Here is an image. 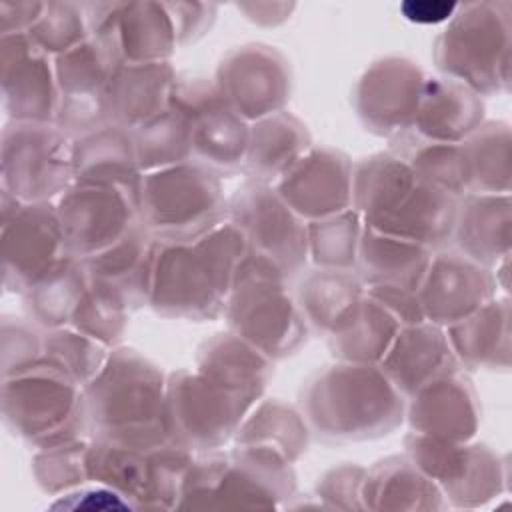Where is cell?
I'll list each match as a JSON object with an SVG mask.
<instances>
[{
	"label": "cell",
	"instance_id": "obj_1",
	"mask_svg": "<svg viewBox=\"0 0 512 512\" xmlns=\"http://www.w3.org/2000/svg\"><path fill=\"white\" fill-rule=\"evenodd\" d=\"M352 208L368 228L436 252L452 240L458 198L422 180L388 150L354 164Z\"/></svg>",
	"mask_w": 512,
	"mask_h": 512
},
{
	"label": "cell",
	"instance_id": "obj_2",
	"mask_svg": "<svg viewBox=\"0 0 512 512\" xmlns=\"http://www.w3.org/2000/svg\"><path fill=\"white\" fill-rule=\"evenodd\" d=\"M246 254L248 242L230 220L192 242H156L148 306L166 318H218Z\"/></svg>",
	"mask_w": 512,
	"mask_h": 512
},
{
	"label": "cell",
	"instance_id": "obj_3",
	"mask_svg": "<svg viewBox=\"0 0 512 512\" xmlns=\"http://www.w3.org/2000/svg\"><path fill=\"white\" fill-rule=\"evenodd\" d=\"M298 408L320 442L348 444L392 434L404 422L406 398L378 364L338 360L306 380Z\"/></svg>",
	"mask_w": 512,
	"mask_h": 512
},
{
	"label": "cell",
	"instance_id": "obj_4",
	"mask_svg": "<svg viewBox=\"0 0 512 512\" xmlns=\"http://www.w3.org/2000/svg\"><path fill=\"white\" fill-rule=\"evenodd\" d=\"M166 380L160 366L138 350L112 348L100 372L82 388L90 438L136 448L172 442Z\"/></svg>",
	"mask_w": 512,
	"mask_h": 512
},
{
	"label": "cell",
	"instance_id": "obj_5",
	"mask_svg": "<svg viewBox=\"0 0 512 512\" xmlns=\"http://www.w3.org/2000/svg\"><path fill=\"white\" fill-rule=\"evenodd\" d=\"M296 492L292 464L262 446L196 452L178 508H280Z\"/></svg>",
	"mask_w": 512,
	"mask_h": 512
},
{
	"label": "cell",
	"instance_id": "obj_6",
	"mask_svg": "<svg viewBox=\"0 0 512 512\" xmlns=\"http://www.w3.org/2000/svg\"><path fill=\"white\" fill-rule=\"evenodd\" d=\"M286 280L278 266L248 250L224 308L228 330L272 362L292 356L310 332Z\"/></svg>",
	"mask_w": 512,
	"mask_h": 512
},
{
	"label": "cell",
	"instance_id": "obj_7",
	"mask_svg": "<svg viewBox=\"0 0 512 512\" xmlns=\"http://www.w3.org/2000/svg\"><path fill=\"white\" fill-rule=\"evenodd\" d=\"M510 4H460L436 36V68L478 96H494L510 84Z\"/></svg>",
	"mask_w": 512,
	"mask_h": 512
},
{
	"label": "cell",
	"instance_id": "obj_8",
	"mask_svg": "<svg viewBox=\"0 0 512 512\" xmlns=\"http://www.w3.org/2000/svg\"><path fill=\"white\" fill-rule=\"evenodd\" d=\"M138 218L156 242H192L228 220V198L220 176L190 160L142 176Z\"/></svg>",
	"mask_w": 512,
	"mask_h": 512
},
{
	"label": "cell",
	"instance_id": "obj_9",
	"mask_svg": "<svg viewBox=\"0 0 512 512\" xmlns=\"http://www.w3.org/2000/svg\"><path fill=\"white\" fill-rule=\"evenodd\" d=\"M0 404L4 426L34 450L90 436L82 386L46 364L2 378Z\"/></svg>",
	"mask_w": 512,
	"mask_h": 512
},
{
	"label": "cell",
	"instance_id": "obj_10",
	"mask_svg": "<svg viewBox=\"0 0 512 512\" xmlns=\"http://www.w3.org/2000/svg\"><path fill=\"white\" fill-rule=\"evenodd\" d=\"M196 452L166 442L156 448H136L90 438L86 452L88 478L122 494L134 508L172 510L182 498V484Z\"/></svg>",
	"mask_w": 512,
	"mask_h": 512
},
{
	"label": "cell",
	"instance_id": "obj_11",
	"mask_svg": "<svg viewBox=\"0 0 512 512\" xmlns=\"http://www.w3.org/2000/svg\"><path fill=\"white\" fill-rule=\"evenodd\" d=\"M72 152L74 136L58 124L8 120L0 144L2 192L26 204L56 202L74 182Z\"/></svg>",
	"mask_w": 512,
	"mask_h": 512
},
{
	"label": "cell",
	"instance_id": "obj_12",
	"mask_svg": "<svg viewBox=\"0 0 512 512\" xmlns=\"http://www.w3.org/2000/svg\"><path fill=\"white\" fill-rule=\"evenodd\" d=\"M254 406L196 368L168 374V428L172 440L192 452L216 450L228 444Z\"/></svg>",
	"mask_w": 512,
	"mask_h": 512
},
{
	"label": "cell",
	"instance_id": "obj_13",
	"mask_svg": "<svg viewBox=\"0 0 512 512\" xmlns=\"http://www.w3.org/2000/svg\"><path fill=\"white\" fill-rule=\"evenodd\" d=\"M122 64L124 62L116 38L108 26V18L84 44L56 56V124L74 138L106 126V92L114 72Z\"/></svg>",
	"mask_w": 512,
	"mask_h": 512
},
{
	"label": "cell",
	"instance_id": "obj_14",
	"mask_svg": "<svg viewBox=\"0 0 512 512\" xmlns=\"http://www.w3.org/2000/svg\"><path fill=\"white\" fill-rule=\"evenodd\" d=\"M404 448L406 456L442 490L448 506L478 508L506 488V464L484 444L410 432Z\"/></svg>",
	"mask_w": 512,
	"mask_h": 512
},
{
	"label": "cell",
	"instance_id": "obj_15",
	"mask_svg": "<svg viewBox=\"0 0 512 512\" xmlns=\"http://www.w3.org/2000/svg\"><path fill=\"white\" fill-rule=\"evenodd\" d=\"M2 284L6 292L24 294L66 252L56 202L26 204L2 192L0 200Z\"/></svg>",
	"mask_w": 512,
	"mask_h": 512
},
{
	"label": "cell",
	"instance_id": "obj_16",
	"mask_svg": "<svg viewBox=\"0 0 512 512\" xmlns=\"http://www.w3.org/2000/svg\"><path fill=\"white\" fill-rule=\"evenodd\" d=\"M170 106L186 118L194 162L218 176L242 172L250 124L234 112L212 80L178 78Z\"/></svg>",
	"mask_w": 512,
	"mask_h": 512
},
{
	"label": "cell",
	"instance_id": "obj_17",
	"mask_svg": "<svg viewBox=\"0 0 512 512\" xmlns=\"http://www.w3.org/2000/svg\"><path fill=\"white\" fill-rule=\"evenodd\" d=\"M228 220L244 234L248 250L278 266L290 280L308 262L306 222L272 184L246 180L228 198Z\"/></svg>",
	"mask_w": 512,
	"mask_h": 512
},
{
	"label": "cell",
	"instance_id": "obj_18",
	"mask_svg": "<svg viewBox=\"0 0 512 512\" xmlns=\"http://www.w3.org/2000/svg\"><path fill=\"white\" fill-rule=\"evenodd\" d=\"M56 212L66 252L78 260L108 250L140 224L138 200L112 186L72 184L56 200Z\"/></svg>",
	"mask_w": 512,
	"mask_h": 512
},
{
	"label": "cell",
	"instance_id": "obj_19",
	"mask_svg": "<svg viewBox=\"0 0 512 512\" xmlns=\"http://www.w3.org/2000/svg\"><path fill=\"white\" fill-rule=\"evenodd\" d=\"M224 100L248 124L284 110L292 94V70L274 46L244 44L218 64L214 80Z\"/></svg>",
	"mask_w": 512,
	"mask_h": 512
},
{
	"label": "cell",
	"instance_id": "obj_20",
	"mask_svg": "<svg viewBox=\"0 0 512 512\" xmlns=\"http://www.w3.org/2000/svg\"><path fill=\"white\" fill-rule=\"evenodd\" d=\"M424 84L426 74L416 62L404 56L380 58L358 78L354 110L368 132L394 140L412 128Z\"/></svg>",
	"mask_w": 512,
	"mask_h": 512
},
{
	"label": "cell",
	"instance_id": "obj_21",
	"mask_svg": "<svg viewBox=\"0 0 512 512\" xmlns=\"http://www.w3.org/2000/svg\"><path fill=\"white\" fill-rule=\"evenodd\" d=\"M0 88L10 120L56 124L54 56L38 48L28 34L0 36Z\"/></svg>",
	"mask_w": 512,
	"mask_h": 512
},
{
	"label": "cell",
	"instance_id": "obj_22",
	"mask_svg": "<svg viewBox=\"0 0 512 512\" xmlns=\"http://www.w3.org/2000/svg\"><path fill=\"white\" fill-rule=\"evenodd\" d=\"M352 168L342 150L312 144L272 186L304 222H314L352 208Z\"/></svg>",
	"mask_w": 512,
	"mask_h": 512
},
{
	"label": "cell",
	"instance_id": "obj_23",
	"mask_svg": "<svg viewBox=\"0 0 512 512\" xmlns=\"http://www.w3.org/2000/svg\"><path fill=\"white\" fill-rule=\"evenodd\" d=\"M498 280L490 268L458 250H436L418 286L424 320L448 328L496 298Z\"/></svg>",
	"mask_w": 512,
	"mask_h": 512
},
{
	"label": "cell",
	"instance_id": "obj_24",
	"mask_svg": "<svg viewBox=\"0 0 512 512\" xmlns=\"http://www.w3.org/2000/svg\"><path fill=\"white\" fill-rule=\"evenodd\" d=\"M404 420L414 434L470 442L480 424V402L464 368L438 374L406 398Z\"/></svg>",
	"mask_w": 512,
	"mask_h": 512
},
{
	"label": "cell",
	"instance_id": "obj_25",
	"mask_svg": "<svg viewBox=\"0 0 512 512\" xmlns=\"http://www.w3.org/2000/svg\"><path fill=\"white\" fill-rule=\"evenodd\" d=\"M72 184L112 186L138 200L142 168L136 156L132 130L106 124L74 138Z\"/></svg>",
	"mask_w": 512,
	"mask_h": 512
},
{
	"label": "cell",
	"instance_id": "obj_26",
	"mask_svg": "<svg viewBox=\"0 0 512 512\" xmlns=\"http://www.w3.org/2000/svg\"><path fill=\"white\" fill-rule=\"evenodd\" d=\"M178 76L170 62L122 64L106 92L108 124L136 130L170 108Z\"/></svg>",
	"mask_w": 512,
	"mask_h": 512
},
{
	"label": "cell",
	"instance_id": "obj_27",
	"mask_svg": "<svg viewBox=\"0 0 512 512\" xmlns=\"http://www.w3.org/2000/svg\"><path fill=\"white\" fill-rule=\"evenodd\" d=\"M396 390L410 398L438 374L460 366L448 344L446 330L428 320L404 324L378 364Z\"/></svg>",
	"mask_w": 512,
	"mask_h": 512
},
{
	"label": "cell",
	"instance_id": "obj_28",
	"mask_svg": "<svg viewBox=\"0 0 512 512\" xmlns=\"http://www.w3.org/2000/svg\"><path fill=\"white\" fill-rule=\"evenodd\" d=\"M454 250L480 266L494 268L510 254V194H466L458 200Z\"/></svg>",
	"mask_w": 512,
	"mask_h": 512
},
{
	"label": "cell",
	"instance_id": "obj_29",
	"mask_svg": "<svg viewBox=\"0 0 512 512\" xmlns=\"http://www.w3.org/2000/svg\"><path fill=\"white\" fill-rule=\"evenodd\" d=\"M366 288L354 270L314 268L296 288V304L310 332L336 336L356 318Z\"/></svg>",
	"mask_w": 512,
	"mask_h": 512
},
{
	"label": "cell",
	"instance_id": "obj_30",
	"mask_svg": "<svg viewBox=\"0 0 512 512\" xmlns=\"http://www.w3.org/2000/svg\"><path fill=\"white\" fill-rule=\"evenodd\" d=\"M482 122L484 104L478 94L446 76L426 78L422 100L408 132L430 142L462 144Z\"/></svg>",
	"mask_w": 512,
	"mask_h": 512
},
{
	"label": "cell",
	"instance_id": "obj_31",
	"mask_svg": "<svg viewBox=\"0 0 512 512\" xmlns=\"http://www.w3.org/2000/svg\"><path fill=\"white\" fill-rule=\"evenodd\" d=\"M156 240L138 224L108 250L82 260L88 276L110 288L128 308L148 306Z\"/></svg>",
	"mask_w": 512,
	"mask_h": 512
},
{
	"label": "cell",
	"instance_id": "obj_32",
	"mask_svg": "<svg viewBox=\"0 0 512 512\" xmlns=\"http://www.w3.org/2000/svg\"><path fill=\"white\" fill-rule=\"evenodd\" d=\"M108 26L124 64L170 62L178 46L166 2H112Z\"/></svg>",
	"mask_w": 512,
	"mask_h": 512
},
{
	"label": "cell",
	"instance_id": "obj_33",
	"mask_svg": "<svg viewBox=\"0 0 512 512\" xmlns=\"http://www.w3.org/2000/svg\"><path fill=\"white\" fill-rule=\"evenodd\" d=\"M362 508L372 512H428L448 508L442 490L404 454L366 468Z\"/></svg>",
	"mask_w": 512,
	"mask_h": 512
},
{
	"label": "cell",
	"instance_id": "obj_34",
	"mask_svg": "<svg viewBox=\"0 0 512 512\" xmlns=\"http://www.w3.org/2000/svg\"><path fill=\"white\" fill-rule=\"evenodd\" d=\"M444 330L460 368L508 370L510 306L506 298H492L474 314Z\"/></svg>",
	"mask_w": 512,
	"mask_h": 512
},
{
	"label": "cell",
	"instance_id": "obj_35",
	"mask_svg": "<svg viewBox=\"0 0 512 512\" xmlns=\"http://www.w3.org/2000/svg\"><path fill=\"white\" fill-rule=\"evenodd\" d=\"M196 370L258 404L272 378V360L228 330L198 346Z\"/></svg>",
	"mask_w": 512,
	"mask_h": 512
},
{
	"label": "cell",
	"instance_id": "obj_36",
	"mask_svg": "<svg viewBox=\"0 0 512 512\" xmlns=\"http://www.w3.org/2000/svg\"><path fill=\"white\" fill-rule=\"evenodd\" d=\"M312 146L306 124L280 110L250 124L242 172L248 180L274 184Z\"/></svg>",
	"mask_w": 512,
	"mask_h": 512
},
{
	"label": "cell",
	"instance_id": "obj_37",
	"mask_svg": "<svg viewBox=\"0 0 512 512\" xmlns=\"http://www.w3.org/2000/svg\"><path fill=\"white\" fill-rule=\"evenodd\" d=\"M432 250L400 240L388 234H380L364 224L354 272L366 286H402L418 290Z\"/></svg>",
	"mask_w": 512,
	"mask_h": 512
},
{
	"label": "cell",
	"instance_id": "obj_38",
	"mask_svg": "<svg viewBox=\"0 0 512 512\" xmlns=\"http://www.w3.org/2000/svg\"><path fill=\"white\" fill-rule=\"evenodd\" d=\"M88 284L90 276L84 262L64 256L22 294L26 318L44 330L70 326Z\"/></svg>",
	"mask_w": 512,
	"mask_h": 512
},
{
	"label": "cell",
	"instance_id": "obj_39",
	"mask_svg": "<svg viewBox=\"0 0 512 512\" xmlns=\"http://www.w3.org/2000/svg\"><path fill=\"white\" fill-rule=\"evenodd\" d=\"M310 436L300 408L278 398H268L260 400L246 414L232 440L234 446L270 448L294 464L308 450Z\"/></svg>",
	"mask_w": 512,
	"mask_h": 512
},
{
	"label": "cell",
	"instance_id": "obj_40",
	"mask_svg": "<svg viewBox=\"0 0 512 512\" xmlns=\"http://www.w3.org/2000/svg\"><path fill=\"white\" fill-rule=\"evenodd\" d=\"M390 150L432 186L448 192L454 198L470 194V168L462 144L430 142L404 132L390 140Z\"/></svg>",
	"mask_w": 512,
	"mask_h": 512
},
{
	"label": "cell",
	"instance_id": "obj_41",
	"mask_svg": "<svg viewBox=\"0 0 512 512\" xmlns=\"http://www.w3.org/2000/svg\"><path fill=\"white\" fill-rule=\"evenodd\" d=\"M112 2H46L28 38L50 56L84 44L108 18Z\"/></svg>",
	"mask_w": 512,
	"mask_h": 512
},
{
	"label": "cell",
	"instance_id": "obj_42",
	"mask_svg": "<svg viewBox=\"0 0 512 512\" xmlns=\"http://www.w3.org/2000/svg\"><path fill=\"white\" fill-rule=\"evenodd\" d=\"M402 324L380 302L364 294L352 324L328 338V348L336 360L358 364H380L392 346Z\"/></svg>",
	"mask_w": 512,
	"mask_h": 512
},
{
	"label": "cell",
	"instance_id": "obj_43",
	"mask_svg": "<svg viewBox=\"0 0 512 512\" xmlns=\"http://www.w3.org/2000/svg\"><path fill=\"white\" fill-rule=\"evenodd\" d=\"M470 168V194H510V128L482 122L464 142Z\"/></svg>",
	"mask_w": 512,
	"mask_h": 512
},
{
	"label": "cell",
	"instance_id": "obj_44",
	"mask_svg": "<svg viewBox=\"0 0 512 512\" xmlns=\"http://www.w3.org/2000/svg\"><path fill=\"white\" fill-rule=\"evenodd\" d=\"M136 156L142 172L184 164L192 160V146L186 118L174 106L132 130Z\"/></svg>",
	"mask_w": 512,
	"mask_h": 512
},
{
	"label": "cell",
	"instance_id": "obj_45",
	"mask_svg": "<svg viewBox=\"0 0 512 512\" xmlns=\"http://www.w3.org/2000/svg\"><path fill=\"white\" fill-rule=\"evenodd\" d=\"M362 230V216L354 208L306 222L308 260H312L316 268L354 270Z\"/></svg>",
	"mask_w": 512,
	"mask_h": 512
},
{
	"label": "cell",
	"instance_id": "obj_46",
	"mask_svg": "<svg viewBox=\"0 0 512 512\" xmlns=\"http://www.w3.org/2000/svg\"><path fill=\"white\" fill-rule=\"evenodd\" d=\"M108 354L110 348L98 340L82 334L72 326H64L44 332L40 364L66 374L84 388L100 372Z\"/></svg>",
	"mask_w": 512,
	"mask_h": 512
},
{
	"label": "cell",
	"instance_id": "obj_47",
	"mask_svg": "<svg viewBox=\"0 0 512 512\" xmlns=\"http://www.w3.org/2000/svg\"><path fill=\"white\" fill-rule=\"evenodd\" d=\"M128 314L130 308L110 288L90 278L70 326L112 350L126 332Z\"/></svg>",
	"mask_w": 512,
	"mask_h": 512
},
{
	"label": "cell",
	"instance_id": "obj_48",
	"mask_svg": "<svg viewBox=\"0 0 512 512\" xmlns=\"http://www.w3.org/2000/svg\"><path fill=\"white\" fill-rule=\"evenodd\" d=\"M90 436L36 450L32 456V478L48 496H60L90 482L86 468Z\"/></svg>",
	"mask_w": 512,
	"mask_h": 512
},
{
	"label": "cell",
	"instance_id": "obj_49",
	"mask_svg": "<svg viewBox=\"0 0 512 512\" xmlns=\"http://www.w3.org/2000/svg\"><path fill=\"white\" fill-rule=\"evenodd\" d=\"M44 332L46 330L30 318H2V378L22 374L40 364L44 350Z\"/></svg>",
	"mask_w": 512,
	"mask_h": 512
},
{
	"label": "cell",
	"instance_id": "obj_50",
	"mask_svg": "<svg viewBox=\"0 0 512 512\" xmlns=\"http://www.w3.org/2000/svg\"><path fill=\"white\" fill-rule=\"evenodd\" d=\"M366 468L344 462L322 474L316 484V496L322 508L336 510H364L362 508V484Z\"/></svg>",
	"mask_w": 512,
	"mask_h": 512
},
{
	"label": "cell",
	"instance_id": "obj_51",
	"mask_svg": "<svg viewBox=\"0 0 512 512\" xmlns=\"http://www.w3.org/2000/svg\"><path fill=\"white\" fill-rule=\"evenodd\" d=\"M50 510H136L132 502H128L116 490L96 484V486H78L70 492L56 496L50 504Z\"/></svg>",
	"mask_w": 512,
	"mask_h": 512
},
{
	"label": "cell",
	"instance_id": "obj_52",
	"mask_svg": "<svg viewBox=\"0 0 512 512\" xmlns=\"http://www.w3.org/2000/svg\"><path fill=\"white\" fill-rule=\"evenodd\" d=\"M174 20L178 46L196 42L206 34L216 18V4L208 2H166Z\"/></svg>",
	"mask_w": 512,
	"mask_h": 512
},
{
	"label": "cell",
	"instance_id": "obj_53",
	"mask_svg": "<svg viewBox=\"0 0 512 512\" xmlns=\"http://www.w3.org/2000/svg\"><path fill=\"white\" fill-rule=\"evenodd\" d=\"M366 294L380 302L390 314H394L402 326L424 320L418 290L402 286H366Z\"/></svg>",
	"mask_w": 512,
	"mask_h": 512
},
{
	"label": "cell",
	"instance_id": "obj_54",
	"mask_svg": "<svg viewBox=\"0 0 512 512\" xmlns=\"http://www.w3.org/2000/svg\"><path fill=\"white\" fill-rule=\"evenodd\" d=\"M46 2H0V36L28 34L40 20Z\"/></svg>",
	"mask_w": 512,
	"mask_h": 512
},
{
	"label": "cell",
	"instance_id": "obj_55",
	"mask_svg": "<svg viewBox=\"0 0 512 512\" xmlns=\"http://www.w3.org/2000/svg\"><path fill=\"white\" fill-rule=\"evenodd\" d=\"M460 4L446 0H408L400 4V12L414 24H440L448 22Z\"/></svg>",
	"mask_w": 512,
	"mask_h": 512
},
{
	"label": "cell",
	"instance_id": "obj_56",
	"mask_svg": "<svg viewBox=\"0 0 512 512\" xmlns=\"http://www.w3.org/2000/svg\"><path fill=\"white\" fill-rule=\"evenodd\" d=\"M296 4L286 2H246L238 4V10L246 14L248 20L260 26H276L290 18Z\"/></svg>",
	"mask_w": 512,
	"mask_h": 512
}]
</instances>
